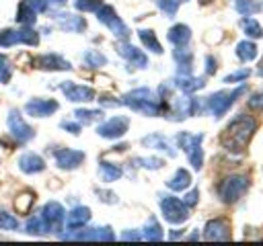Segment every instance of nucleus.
Instances as JSON below:
<instances>
[{"instance_id": "nucleus-1", "label": "nucleus", "mask_w": 263, "mask_h": 246, "mask_svg": "<svg viewBox=\"0 0 263 246\" xmlns=\"http://www.w3.org/2000/svg\"><path fill=\"white\" fill-rule=\"evenodd\" d=\"M255 129H257V121H255L251 115H242V113H240V115H236V117L226 125V129H224L222 135H220V144H222V148H224L226 152L240 154V152L247 148L249 139L253 137Z\"/></svg>"}, {"instance_id": "nucleus-2", "label": "nucleus", "mask_w": 263, "mask_h": 246, "mask_svg": "<svg viewBox=\"0 0 263 246\" xmlns=\"http://www.w3.org/2000/svg\"><path fill=\"white\" fill-rule=\"evenodd\" d=\"M121 105L129 107L132 111H138L142 115H150V117L160 115V111H162V100L156 98V94L150 88H136V90L123 94Z\"/></svg>"}, {"instance_id": "nucleus-3", "label": "nucleus", "mask_w": 263, "mask_h": 246, "mask_svg": "<svg viewBox=\"0 0 263 246\" xmlns=\"http://www.w3.org/2000/svg\"><path fill=\"white\" fill-rule=\"evenodd\" d=\"M177 141H179V146L183 148V152L187 154L189 164H191L195 170H199V168L203 166V150H201L203 133H187V131H183V133L177 135Z\"/></svg>"}, {"instance_id": "nucleus-4", "label": "nucleus", "mask_w": 263, "mask_h": 246, "mask_svg": "<svg viewBox=\"0 0 263 246\" xmlns=\"http://www.w3.org/2000/svg\"><path fill=\"white\" fill-rule=\"evenodd\" d=\"M249 189V178L242 174H228L218 184V195L224 203H234L242 197V193Z\"/></svg>"}, {"instance_id": "nucleus-5", "label": "nucleus", "mask_w": 263, "mask_h": 246, "mask_svg": "<svg viewBox=\"0 0 263 246\" xmlns=\"http://www.w3.org/2000/svg\"><path fill=\"white\" fill-rule=\"evenodd\" d=\"M160 209H162V215L168 223H183L189 217V207L177 197H162Z\"/></svg>"}, {"instance_id": "nucleus-6", "label": "nucleus", "mask_w": 263, "mask_h": 246, "mask_svg": "<svg viewBox=\"0 0 263 246\" xmlns=\"http://www.w3.org/2000/svg\"><path fill=\"white\" fill-rule=\"evenodd\" d=\"M242 92H245V86H240V88H236L232 92H224V90L214 92L212 96H208V109L214 113V117H222L232 107V102L236 100V96H240Z\"/></svg>"}, {"instance_id": "nucleus-7", "label": "nucleus", "mask_w": 263, "mask_h": 246, "mask_svg": "<svg viewBox=\"0 0 263 246\" xmlns=\"http://www.w3.org/2000/svg\"><path fill=\"white\" fill-rule=\"evenodd\" d=\"M97 18H99L105 27H109L117 37H121V39H127V37H129L127 27H125L123 20L117 16V12H115L113 6H101V8L97 10Z\"/></svg>"}, {"instance_id": "nucleus-8", "label": "nucleus", "mask_w": 263, "mask_h": 246, "mask_svg": "<svg viewBox=\"0 0 263 246\" xmlns=\"http://www.w3.org/2000/svg\"><path fill=\"white\" fill-rule=\"evenodd\" d=\"M14 43H25V45H37L39 35L33 29H21V31H0V47H10Z\"/></svg>"}, {"instance_id": "nucleus-9", "label": "nucleus", "mask_w": 263, "mask_h": 246, "mask_svg": "<svg viewBox=\"0 0 263 246\" xmlns=\"http://www.w3.org/2000/svg\"><path fill=\"white\" fill-rule=\"evenodd\" d=\"M39 215L43 217V223H45L47 232H60L62 230V223H64V207L58 201L45 203Z\"/></svg>"}, {"instance_id": "nucleus-10", "label": "nucleus", "mask_w": 263, "mask_h": 246, "mask_svg": "<svg viewBox=\"0 0 263 246\" xmlns=\"http://www.w3.org/2000/svg\"><path fill=\"white\" fill-rule=\"evenodd\" d=\"M6 125H8L10 133H12L18 141H29V139H33V135H35L33 127H31V125H27V123H25V119L21 117V113H18V111H14V109L8 113Z\"/></svg>"}, {"instance_id": "nucleus-11", "label": "nucleus", "mask_w": 263, "mask_h": 246, "mask_svg": "<svg viewBox=\"0 0 263 246\" xmlns=\"http://www.w3.org/2000/svg\"><path fill=\"white\" fill-rule=\"evenodd\" d=\"M127 127H129L127 117H113V119H109V121L101 123V125H99V129H97V133H99L101 137L115 139V137H121V135L127 131Z\"/></svg>"}, {"instance_id": "nucleus-12", "label": "nucleus", "mask_w": 263, "mask_h": 246, "mask_svg": "<svg viewBox=\"0 0 263 246\" xmlns=\"http://www.w3.org/2000/svg\"><path fill=\"white\" fill-rule=\"evenodd\" d=\"M53 158H55V164H58L60 168H64V170H74V168H78V166L82 164L84 152L64 148V150H55Z\"/></svg>"}, {"instance_id": "nucleus-13", "label": "nucleus", "mask_w": 263, "mask_h": 246, "mask_svg": "<svg viewBox=\"0 0 263 246\" xmlns=\"http://www.w3.org/2000/svg\"><path fill=\"white\" fill-rule=\"evenodd\" d=\"M62 92H64L66 98L72 100V102H88V100H95V90L88 88V86L64 82V84H62Z\"/></svg>"}, {"instance_id": "nucleus-14", "label": "nucleus", "mask_w": 263, "mask_h": 246, "mask_svg": "<svg viewBox=\"0 0 263 246\" xmlns=\"http://www.w3.org/2000/svg\"><path fill=\"white\" fill-rule=\"evenodd\" d=\"M203 238L205 240H228L230 238V225L226 219L222 217H216V219H210L203 228Z\"/></svg>"}, {"instance_id": "nucleus-15", "label": "nucleus", "mask_w": 263, "mask_h": 246, "mask_svg": "<svg viewBox=\"0 0 263 246\" xmlns=\"http://www.w3.org/2000/svg\"><path fill=\"white\" fill-rule=\"evenodd\" d=\"M62 238H70V240H115V234L111 232V228H90V230H80L74 234H64Z\"/></svg>"}, {"instance_id": "nucleus-16", "label": "nucleus", "mask_w": 263, "mask_h": 246, "mask_svg": "<svg viewBox=\"0 0 263 246\" xmlns=\"http://www.w3.org/2000/svg\"><path fill=\"white\" fill-rule=\"evenodd\" d=\"M25 111L27 115H33V117H47L53 111H58V102L51 98H33L25 105Z\"/></svg>"}, {"instance_id": "nucleus-17", "label": "nucleus", "mask_w": 263, "mask_h": 246, "mask_svg": "<svg viewBox=\"0 0 263 246\" xmlns=\"http://www.w3.org/2000/svg\"><path fill=\"white\" fill-rule=\"evenodd\" d=\"M55 23L60 25V29L70 31V33H80V31L86 29V20L82 16H76V14H70V12H58Z\"/></svg>"}, {"instance_id": "nucleus-18", "label": "nucleus", "mask_w": 263, "mask_h": 246, "mask_svg": "<svg viewBox=\"0 0 263 246\" xmlns=\"http://www.w3.org/2000/svg\"><path fill=\"white\" fill-rule=\"evenodd\" d=\"M35 66L39 68V70H70L72 68V64L68 61V59H64L62 55H55V53H47V55H39L37 59H35Z\"/></svg>"}, {"instance_id": "nucleus-19", "label": "nucleus", "mask_w": 263, "mask_h": 246, "mask_svg": "<svg viewBox=\"0 0 263 246\" xmlns=\"http://www.w3.org/2000/svg\"><path fill=\"white\" fill-rule=\"evenodd\" d=\"M117 53H119L121 57H125L127 61L136 64L138 68H146V66H148V57H146L138 47H134V45H129V43H117Z\"/></svg>"}, {"instance_id": "nucleus-20", "label": "nucleus", "mask_w": 263, "mask_h": 246, "mask_svg": "<svg viewBox=\"0 0 263 246\" xmlns=\"http://www.w3.org/2000/svg\"><path fill=\"white\" fill-rule=\"evenodd\" d=\"M18 168L25 172V174H35V172H41L45 168V162L41 156L33 154V152H27L18 158Z\"/></svg>"}, {"instance_id": "nucleus-21", "label": "nucleus", "mask_w": 263, "mask_h": 246, "mask_svg": "<svg viewBox=\"0 0 263 246\" xmlns=\"http://www.w3.org/2000/svg\"><path fill=\"white\" fill-rule=\"evenodd\" d=\"M88 219H90L88 207H74L66 217V225H68V230H80Z\"/></svg>"}, {"instance_id": "nucleus-22", "label": "nucleus", "mask_w": 263, "mask_h": 246, "mask_svg": "<svg viewBox=\"0 0 263 246\" xmlns=\"http://www.w3.org/2000/svg\"><path fill=\"white\" fill-rule=\"evenodd\" d=\"M175 84H177V88H181V92L191 94V92L203 88L205 82H203L201 78H193L191 74H179V76L175 78Z\"/></svg>"}, {"instance_id": "nucleus-23", "label": "nucleus", "mask_w": 263, "mask_h": 246, "mask_svg": "<svg viewBox=\"0 0 263 246\" xmlns=\"http://www.w3.org/2000/svg\"><path fill=\"white\" fill-rule=\"evenodd\" d=\"M166 37H168V41L173 43V45H187V41L191 39V29L187 27V25H175V27H171L168 29V33H166Z\"/></svg>"}, {"instance_id": "nucleus-24", "label": "nucleus", "mask_w": 263, "mask_h": 246, "mask_svg": "<svg viewBox=\"0 0 263 246\" xmlns=\"http://www.w3.org/2000/svg\"><path fill=\"white\" fill-rule=\"evenodd\" d=\"M142 144H144V146H152V148H156V150H162V152H166L171 158L175 156V150H173L171 141H168L164 135H160V133H152V135H146V137L142 139Z\"/></svg>"}, {"instance_id": "nucleus-25", "label": "nucleus", "mask_w": 263, "mask_h": 246, "mask_svg": "<svg viewBox=\"0 0 263 246\" xmlns=\"http://www.w3.org/2000/svg\"><path fill=\"white\" fill-rule=\"evenodd\" d=\"M189 184H191V174H189L185 168H179V170L173 174V178L166 180V187H168L171 191H185Z\"/></svg>"}, {"instance_id": "nucleus-26", "label": "nucleus", "mask_w": 263, "mask_h": 246, "mask_svg": "<svg viewBox=\"0 0 263 246\" xmlns=\"http://www.w3.org/2000/svg\"><path fill=\"white\" fill-rule=\"evenodd\" d=\"M35 18H37V12L29 6L27 0H23V2L18 4V10H16V23H21V25H25V27H31V25L35 23Z\"/></svg>"}, {"instance_id": "nucleus-27", "label": "nucleus", "mask_w": 263, "mask_h": 246, "mask_svg": "<svg viewBox=\"0 0 263 246\" xmlns=\"http://www.w3.org/2000/svg\"><path fill=\"white\" fill-rule=\"evenodd\" d=\"M173 55H175V59H177V64H179L181 74H191V59H193L191 51L185 49V45H179V49H175Z\"/></svg>"}, {"instance_id": "nucleus-28", "label": "nucleus", "mask_w": 263, "mask_h": 246, "mask_svg": "<svg viewBox=\"0 0 263 246\" xmlns=\"http://www.w3.org/2000/svg\"><path fill=\"white\" fill-rule=\"evenodd\" d=\"M234 8H236V12H240L245 16H251V14H257L263 8V4H261V0H236Z\"/></svg>"}, {"instance_id": "nucleus-29", "label": "nucleus", "mask_w": 263, "mask_h": 246, "mask_svg": "<svg viewBox=\"0 0 263 246\" xmlns=\"http://www.w3.org/2000/svg\"><path fill=\"white\" fill-rule=\"evenodd\" d=\"M138 35H140V41H142L150 51H154V53H162V47H160V43H158L154 31H150V29H140Z\"/></svg>"}, {"instance_id": "nucleus-30", "label": "nucleus", "mask_w": 263, "mask_h": 246, "mask_svg": "<svg viewBox=\"0 0 263 246\" xmlns=\"http://www.w3.org/2000/svg\"><path fill=\"white\" fill-rule=\"evenodd\" d=\"M257 45L253 43V41H240L238 45H236V55L242 59V61H251V59H255L257 57Z\"/></svg>"}, {"instance_id": "nucleus-31", "label": "nucleus", "mask_w": 263, "mask_h": 246, "mask_svg": "<svg viewBox=\"0 0 263 246\" xmlns=\"http://www.w3.org/2000/svg\"><path fill=\"white\" fill-rule=\"evenodd\" d=\"M99 172H101V178L105 182H113V180H117L121 176V168L115 166V164H111V162H101Z\"/></svg>"}, {"instance_id": "nucleus-32", "label": "nucleus", "mask_w": 263, "mask_h": 246, "mask_svg": "<svg viewBox=\"0 0 263 246\" xmlns=\"http://www.w3.org/2000/svg\"><path fill=\"white\" fill-rule=\"evenodd\" d=\"M144 238L150 240V242L162 240V230H160V225H158V221H156L154 217L148 219V223H146V228H144Z\"/></svg>"}, {"instance_id": "nucleus-33", "label": "nucleus", "mask_w": 263, "mask_h": 246, "mask_svg": "<svg viewBox=\"0 0 263 246\" xmlns=\"http://www.w3.org/2000/svg\"><path fill=\"white\" fill-rule=\"evenodd\" d=\"M74 115L82 123H92V121H97V119L103 117V111H99V109H76Z\"/></svg>"}, {"instance_id": "nucleus-34", "label": "nucleus", "mask_w": 263, "mask_h": 246, "mask_svg": "<svg viewBox=\"0 0 263 246\" xmlns=\"http://www.w3.org/2000/svg\"><path fill=\"white\" fill-rule=\"evenodd\" d=\"M242 29H245V33H247L249 37H253V39L263 37V29H261V25H259L257 20H253V18H245V20H242Z\"/></svg>"}, {"instance_id": "nucleus-35", "label": "nucleus", "mask_w": 263, "mask_h": 246, "mask_svg": "<svg viewBox=\"0 0 263 246\" xmlns=\"http://www.w3.org/2000/svg\"><path fill=\"white\" fill-rule=\"evenodd\" d=\"M25 228H27L29 234H45V232H47V228H45L41 215H33V217H29V221H27Z\"/></svg>"}, {"instance_id": "nucleus-36", "label": "nucleus", "mask_w": 263, "mask_h": 246, "mask_svg": "<svg viewBox=\"0 0 263 246\" xmlns=\"http://www.w3.org/2000/svg\"><path fill=\"white\" fill-rule=\"evenodd\" d=\"M84 61H86L88 66H92V68H101V66L107 64V57H105L103 53L95 51V49H88V51L84 53Z\"/></svg>"}, {"instance_id": "nucleus-37", "label": "nucleus", "mask_w": 263, "mask_h": 246, "mask_svg": "<svg viewBox=\"0 0 263 246\" xmlns=\"http://www.w3.org/2000/svg\"><path fill=\"white\" fill-rule=\"evenodd\" d=\"M0 230H18V219L0 209Z\"/></svg>"}, {"instance_id": "nucleus-38", "label": "nucleus", "mask_w": 263, "mask_h": 246, "mask_svg": "<svg viewBox=\"0 0 263 246\" xmlns=\"http://www.w3.org/2000/svg\"><path fill=\"white\" fill-rule=\"evenodd\" d=\"M103 6V0H76V8L82 12H97Z\"/></svg>"}, {"instance_id": "nucleus-39", "label": "nucleus", "mask_w": 263, "mask_h": 246, "mask_svg": "<svg viewBox=\"0 0 263 246\" xmlns=\"http://www.w3.org/2000/svg\"><path fill=\"white\" fill-rule=\"evenodd\" d=\"M179 0H158V6L162 8V12L164 14H168V16H175V12H177V8H179Z\"/></svg>"}, {"instance_id": "nucleus-40", "label": "nucleus", "mask_w": 263, "mask_h": 246, "mask_svg": "<svg viewBox=\"0 0 263 246\" xmlns=\"http://www.w3.org/2000/svg\"><path fill=\"white\" fill-rule=\"evenodd\" d=\"M134 162H138V164L144 166V168H152V170H156V168H160V166L164 164L160 158H136Z\"/></svg>"}, {"instance_id": "nucleus-41", "label": "nucleus", "mask_w": 263, "mask_h": 246, "mask_svg": "<svg viewBox=\"0 0 263 246\" xmlns=\"http://www.w3.org/2000/svg\"><path fill=\"white\" fill-rule=\"evenodd\" d=\"M10 80V61L0 55V82H8Z\"/></svg>"}, {"instance_id": "nucleus-42", "label": "nucleus", "mask_w": 263, "mask_h": 246, "mask_svg": "<svg viewBox=\"0 0 263 246\" xmlns=\"http://www.w3.org/2000/svg\"><path fill=\"white\" fill-rule=\"evenodd\" d=\"M249 76H251V72H249V70H238V72H234V74H228V76L224 78V82H226V84H232V82L247 80Z\"/></svg>"}, {"instance_id": "nucleus-43", "label": "nucleus", "mask_w": 263, "mask_h": 246, "mask_svg": "<svg viewBox=\"0 0 263 246\" xmlns=\"http://www.w3.org/2000/svg\"><path fill=\"white\" fill-rule=\"evenodd\" d=\"M197 199H199V191H197V189H193V191H189V193L185 195L183 203H185L187 207H193V205L197 203Z\"/></svg>"}, {"instance_id": "nucleus-44", "label": "nucleus", "mask_w": 263, "mask_h": 246, "mask_svg": "<svg viewBox=\"0 0 263 246\" xmlns=\"http://www.w3.org/2000/svg\"><path fill=\"white\" fill-rule=\"evenodd\" d=\"M31 203H33V193H25V201L16 199V209H18V211H27Z\"/></svg>"}, {"instance_id": "nucleus-45", "label": "nucleus", "mask_w": 263, "mask_h": 246, "mask_svg": "<svg viewBox=\"0 0 263 246\" xmlns=\"http://www.w3.org/2000/svg\"><path fill=\"white\" fill-rule=\"evenodd\" d=\"M249 107L251 109H263V92H257L249 98Z\"/></svg>"}, {"instance_id": "nucleus-46", "label": "nucleus", "mask_w": 263, "mask_h": 246, "mask_svg": "<svg viewBox=\"0 0 263 246\" xmlns=\"http://www.w3.org/2000/svg\"><path fill=\"white\" fill-rule=\"evenodd\" d=\"M27 2H29V6H31L35 12H43V10L47 8V4H49L47 0H27Z\"/></svg>"}, {"instance_id": "nucleus-47", "label": "nucleus", "mask_w": 263, "mask_h": 246, "mask_svg": "<svg viewBox=\"0 0 263 246\" xmlns=\"http://www.w3.org/2000/svg\"><path fill=\"white\" fill-rule=\"evenodd\" d=\"M62 127H64V129H68V131H70V133H74V135H76V133H80V125H78V123H68V121H64V123H62Z\"/></svg>"}, {"instance_id": "nucleus-48", "label": "nucleus", "mask_w": 263, "mask_h": 246, "mask_svg": "<svg viewBox=\"0 0 263 246\" xmlns=\"http://www.w3.org/2000/svg\"><path fill=\"white\" fill-rule=\"evenodd\" d=\"M205 64H208V66H205V72H208V74H214V72H216V61H214V57L208 55V57H205Z\"/></svg>"}, {"instance_id": "nucleus-49", "label": "nucleus", "mask_w": 263, "mask_h": 246, "mask_svg": "<svg viewBox=\"0 0 263 246\" xmlns=\"http://www.w3.org/2000/svg\"><path fill=\"white\" fill-rule=\"evenodd\" d=\"M121 238H123V240H140V234H138V232H123Z\"/></svg>"}, {"instance_id": "nucleus-50", "label": "nucleus", "mask_w": 263, "mask_h": 246, "mask_svg": "<svg viewBox=\"0 0 263 246\" xmlns=\"http://www.w3.org/2000/svg\"><path fill=\"white\" fill-rule=\"evenodd\" d=\"M47 2H51V4H55V6H62V4H66V0H47Z\"/></svg>"}, {"instance_id": "nucleus-51", "label": "nucleus", "mask_w": 263, "mask_h": 246, "mask_svg": "<svg viewBox=\"0 0 263 246\" xmlns=\"http://www.w3.org/2000/svg\"><path fill=\"white\" fill-rule=\"evenodd\" d=\"M199 2H203V4H208V2H212V0H199Z\"/></svg>"}, {"instance_id": "nucleus-52", "label": "nucleus", "mask_w": 263, "mask_h": 246, "mask_svg": "<svg viewBox=\"0 0 263 246\" xmlns=\"http://www.w3.org/2000/svg\"><path fill=\"white\" fill-rule=\"evenodd\" d=\"M179 2H185V0H179Z\"/></svg>"}]
</instances>
